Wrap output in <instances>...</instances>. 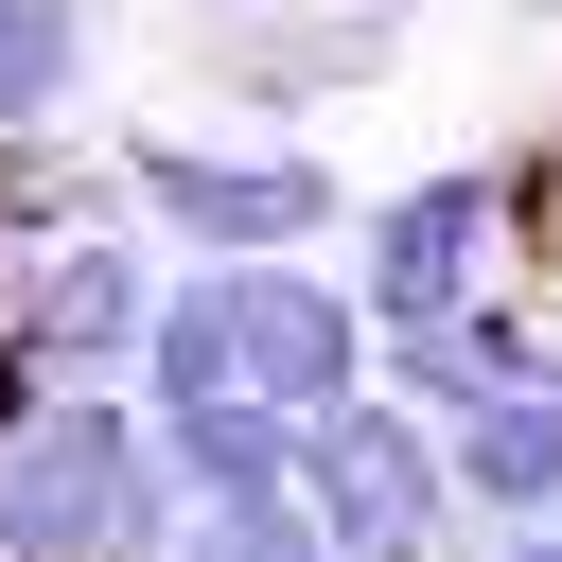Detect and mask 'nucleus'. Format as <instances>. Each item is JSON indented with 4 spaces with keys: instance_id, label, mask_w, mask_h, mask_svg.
<instances>
[{
    "instance_id": "nucleus-3",
    "label": "nucleus",
    "mask_w": 562,
    "mask_h": 562,
    "mask_svg": "<svg viewBox=\"0 0 562 562\" xmlns=\"http://www.w3.org/2000/svg\"><path fill=\"white\" fill-rule=\"evenodd\" d=\"M299 509L334 527V562H439L457 527V457L422 439V404H316L299 422Z\"/></svg>"
},
{
    "instance_id": "nucleus-8",
    "label": "nucleus",
    "mask_w": 562,
    "mask_h": 562,
    "mask_svg": "<svg viewBox=\"0 0 562 562\" xmlns=\"http://www.w3.org/2000/svg\"><path fill=\"white\" fill-rule=\"evenodd\" d=\"M88 105V0H0V140Z\"/></svg>"
},
{
    "instance_id": "nucleus-5",
    "label": "nucleus",
    "mask_w": 562,
    "mask_h": 562,
    "mask_svg": "<svg viewBox=\"0 0 562 562\" xmlns=\"http://www.w3.org/2000/svg\"><path fill=\"white\" fill-rule=\"evenodd\" d=\"M0 334H35L53 386H123L140 334H158V263H140L123 228H53V246L0 281Z\"/></svg>"
},
{
    "instance_id": "nucleus-9",
    "label": "nucleus",
    "mask_w": 562,
    "mask_h": 562,
    "mask_svg": "<svg viewBox=\"0 0 562 562\" xmlns=\"http://www.w3.org/2000/svg\"><path fill=\"white\" fill-rule=\"evenodd\" d=\"M509 562H562V509H544V527H509Z\"/></svg>"
},
{
    "instance_id": "nucleus-6",
    "label": "nucleus",
    "mask_w": 562,
    "mask_h": 562,
    "mask_svg": "<svg viewBox=\"0 0 562 562\" xmlns=\"http://www.w3.org/2000/svg\"><path fill=\"white\" fill-rule=\"evenodd\" d=\"M228 334H246V404H281V422H316V404L369 386V299L299 281V246L281 263H228Z\"/></svg>"
},
{
    "instance_id": "nucleus-4",
    "label": "nucleus",
    "mask_w": 562,
    "mask_h": 562,
    "mask_svg": "<svg viewBox=\"0 0 562 562\" xmlns=\"http://www.w3.org/2000/svg\"><path fill=\"white\" fill-rule=\"evenodd\" d=\"M492 246H509V176L492 158H439V176H404V193H369V334H422V316H457V299H492Z\"/></svg>"
},
{
    "instance_id": "nucleus-7",
    "label": "nucleus",
    "mask_w": 562,
    "mask_h": 562,
    "mask_svg": "<svg viewBox=\"0 0 562 562\" xmlns=\"http://www.w3.org/2000/svg\"><path fill=\"white\" fill-rule=\"evenodd\" d=\"M439 457H457V492H474V509L544 527V509H562V369H544V386H474V404L439 422Z\"/></svg>"
},
{
    "instance_id": "nucleus-2",
    "label": "nucleus",
    "mask_w": 562,
    "mask_h": 562,
    "mask_svg": "<svg viewBox=\"0 0 562 562\" xmlns=\"http://www.w3.org/2000/svg\"><path fill=\"white\" fill-rule=\"evenodd\" d=\"M105 193H123L158 246H193V263H281L299 228H334V176H316L299 140H123Z\"/></svg>"
},
{
    "instance_id": "nucleus-1",
    "label": "nucleus",
    "mask_w": 562,
    "mask_h": 562,
    "mask_svg": "<svg viewBox=\"0 0 562 562\" xmlns=\"http://www.w3.org/2000/svg\"><path fill=\"white\" fill-rule=\"evenodd\" d=\"M158 544H176L158 404L53 386L35 422H0V562H158Z\"/></svg>"
}]
</instances>
